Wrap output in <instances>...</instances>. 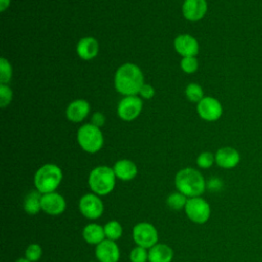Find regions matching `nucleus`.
<instances>
[{
  "label": "nucleus",
  "mask_w": 262,
  "mask_h": 262,
  "mask_svg": "<svg viewBox=\"0 0 262 262\" xmlns=\"http://www.w3.org/2000/svg\"><path fill=\"white\" fill-rule=\"evenodd\" d=\"M15 262H31V261H29L27 258H19Z\"/></svg>",
  "instance_id": "35"
},
{
  "label": "nucleus",
  "mask_w": 262,
  "mask_h": 262,
  "mask_svg": "<svg viewBox=\"0 0 262 262\" xmlns=\"http://www.w3.org/2000/svg\"><path fill=\"white\" fill-rule=\"evenodd\" d=\"M220 185H221V182L219 181V179H217V178L211 179V181H210V187H211V188H212V187L217 188V187H219Z\"/></svg>",
  "instance_id": "34"
},
{
  "label": "nucleus",
  "mask_w": 262,
  "mask_h": 262,
  "mask_svg": "<svg viewBox=\"0 0 262 262\" xmlns=\"http://www.w3.org/2000/svg\"><path fill=\"white\" fill-rule=\"evenodd\" d=\"M83 238L90 245H98L105 239L104 228L97 223L87 224L82 231Z\"/></svg>",
  "instance_id": "20"
},
{
  "label": "nucleus",
  "mask_w": 262,
  "mask_h": 262,
  "mask_svg": "<svg viewBox=\"0 0 262 262\" xmlns=\"http://www.w3.org/2000/svg\"><path fill=\"white\" fill-rule=\"evenodd\" d=\"M113 170L117 178L123 181H130L137 175V166L128 159H122L115 163Z\"/></svg>",
  "instance_id": "18"
},
{
  "label": "nucleus",
  "mask_w": 262,
  "mask_h": 262,
  "mask_svg": "<svg viewBox=\"0 0 262 262\" xmlns=\"http://www.w3.org/2000/svg\"><path fill=\"white\" fill-rule=\"evenodd\" d=\"M104 233H105V237L107 239L111 241H117L119 239L122 234H123V227L120 224V222L116 221V220H111L108 221L104 226Z\"/></svg>",
  "instance_id": "22"
},
{
  "label": "nucleus",
  "mask_w": 262,
  "mask_h": 262,
  "mask_svg": "<svg viewBox=\"0 0 262 262\" xmlns=\"http://www.w3.org/2000/svg\"><path fill=\"white\" fill-rule=\"evenodd\" d=\"M76 51L81 59L91 60L99 52V43L93 37H83L77 43Z\"/></svg>",
  "instance_id": "17"
},
{
  "label": "nucleus",
  "mask_w": 262,
  "mask_h": 262,
  "mask_svg": "<svg viewBox=\"0 0 262 262\" xmlns=\"http://www.w3.org/2000/svg\"><path fill=\"white\" fill-rule=\"evenodd\" d=\"M116 178L113 168L107 166H97L90 172L88 184L95 194L106 195L115 188Z\"/></svg>",
  "instance_id": "4"
},
{
  "label": "nucleus",
  "mask_w": 262,
  "mask_h": 262,
  "mask_svg": "<svg viewBox=\"0 0 262 262\" xmlns=\"http://www.w3.org/2000/svg\"><path fill=\"white\" fill-rule=\"evenodd\" d=\"M91 124L100 128L105 124V116L101 112H95L91 117Z\"/></svg>",
  "instance_id": "32"
},
{
  "label": "nucleus",
  "mask_w": 262,
  "mask_h": 262,
  "mask_svg": "<svg viewBox=\"0 0 262 262\" xmlns=\"http://www.w3.org/2000/svg\"><path fill=\"white\" fill-rule=\"evenodd\" d=\"M196 113L207 122H215L222 116L223 107L220 101L212 96H205L196 103Z\"/></svg>",
  "instance_id": "9"
},
{
  "label": "nucleus",
  "mask_w": 262,
  "mask_h": 262,
  "mask_svg": "<svg viewBox=\"0 0 262 262\" xmlns=\"http://www.w3.org/2000/svg\"><path fill=\"white\" fill-rule=\"evenodd\" d=\"M62 180V171L55 164H45L35 173L34 184L42 194L55 191Z\"/></svg>",
  "instance_id": "3"
},
{
  "label": "nucleus",
  "mask_w": 262,
  "mask_h": 262,
  "mask_svg": "<svg viewBox=\"0 0 262 262\" xmlns=\"http://www.w3.org/2000/svg\"><path fill=\"white\" fill-rule=\"evenodd\" d=\"M114 84L116 90L124 96L137 95L144 84L143 73L135 63H123L115 73Z\"/></svg>",
  "instance_id": "1"
},
{
  "label": "nucleus",
  "mask_w": 262,
  "mask_h": 262,
  "mask_svg": "<svg viewBox=\"0 0 262 262\" xmlns=\"http://www.w3.org/2000/svg\"><path fill=\"white\" fill-rule=\"evenodd\" d=\"M95 257L98 262H118L120 259V250L115 241L104 239L95 248Z\"/></svg>",
  "instance_id": "14"
},
{
  "label": "nucleus",
  "mask_w": 262,
  "mask_h": 262,
  "mask_svg": "<svg viewBox=\"0 0 262 262\" xmlns=\"http://www.w3.org/2000/svg\"><path fill=\"white\" fill-rule=\"evenodd\" d=\"M180 68L186 74H193L199 68V61L195 56L182 57L180 61Z\"/></svg>",
  "instance_id": "26"
},
{
  "label": "nucleus",
  "mask_w": 262,
  "mask_h": 262,
  "mask_svg": "<svg viewBox=\"0 0 262 262\" xmlns=\"http://www.w3.org/2000/svg\"><path fill=\"white\" fill-rule=\"evenodd\" d=\"M184 211L188 219L196 224L206 223L211 215L209 203L201 196L188 198Z\"/></svg>",
  "instance_id": "6"
},
{
  "label": "nucleus",
  "mask_w": 262,
  "mask_h": 262,
  "mask_svg": "<svg viewBox=\"0 0 262 262\" xmlns=\"http://www.w3.org/2000/svg\"><path fill=\"white\" fill-rule=\"evenodd\" d=\"M41 207L46 214L56 216L64 212L67 204H66V200L61 194L53 191V192L42 194Z\"/></svg>",
  "instance_id": "12"
},
{
  "label": "nucleus",
  "mask_w": 262,
  "mask_h": 262,
  "mask_svg": "<svg viewBox=\"0 0 262 262\" xmlns=\"http://www.w3.org/2000/svg\"><path fill=\"white\" fill-rule=\"evenodd\" d=\"M26 258L31 262H37L42 256V248L39 244H31L26 249Z\"/></svg>",
  "instance_id": "29"
},
{
  "label": "nucleus",
  "mask_w": 262,
  "mask_h": 262,
  "mask_svg": "<svg viewBox=\"0 0 262 262\" xmlns=\"http://www.w3.org/2000/svg\"><path fill=\"white\" fill-rule=\"evenodd\" d=\"M10 5V0H0V11H5Z\"/></svg>",
  "instance_id": "33"
},
{
  "label": "nucleus",
  "mask_w": 262,
  "mask_h": 262,
  "mask_svg": "<svg viewBox=\"0 0 262 262\" xmlns=\"http://www.w3.org/2000/svg\"><path fill=\"white\" fill-rule=\"evenodd\" d=\"M91 262H94V261H91Z\"/></svg>",
  "instance_id": "36"
},
{
  "label": "nucleus",
  "mask_w": 262,
  "mask_h": 262,
  "mask_svg": "<svg viewBox=\"0 0 262 262\" xmlns=\"http://www.w3.org/2000/svg\"><path fill=\"white\" fill-rule=\"evenodd\" d=\"M174 49L182 57L196 56L200 45L198 40L189 34H180L174 39Z\"/></svg>",
  "instance_id": "11"
},
{
  "label": "nucleus",
  "mask_w": 262,
  "mask_h": 262,
  "mask_svg": "<svg viewBox=\"0 0 262 262\" xmlns=\"http://www.w3.org/2000/svg\"><path fill=\"white\" fill-rule=\"evenodd\" d=\"M187 196L184 195L181 192H173L169 194L167 198V205L170 209L173 210H181L185 208V205L187 203Z\"/></svg>",
  "instance_id": "24"
},
{
  "label": "nucleus",
  "mask_w": 262,
  "mask_h": 262,
  "mask_svg": "<svg viewBox=\"0 0 262 262\" xmlns=\"http://www.w3.org/2000/svg\"><path fill=\"white\" fill-rule=\"evenodd\" d=\"M81 214L88 219H97L103 213V203L95 193H86L79 201Z\"/></svg>",
  "instance_id": "10"
},
{
  "label": "nucleus",
  "mask_w": 262,
  "mask_h": 262,
  "mask_svg": "<svg viewBox=\"0 0 262 262\" xmlns=\"http://www.w3.org/2000/svg\"><path fill=\"white\" fill-rule=\"evenodd\" d=\"M12 78V67L5 57L0 58V84H8Z\"/></svg>",
  "instance_id": "25"
},
{
  "label": "nucleus",
  "mask_w": 262,
  "mask_h": 262,
  "mask_svg": "<svg viewBox=\"0 0 262 262\" xmlns=\"http://www.w3.org/2000/svg\"><path fill=\"white\" fill-rule=\"evenodd\" d=\"M142 99L137 95L124 96L117 107L118 116L121 120L126 122H131L135 120L142 111Z\"/></svg>",
  "instance_id": "7"
},
{
  "label": "nucleus",
  "mask_w": 262,
  "mask_h": 262,
  "mask_svg": "<svg viewBox=\"0 0 262 262\" xmlns=\"http://www.w3.org/2000/svg\"><path fill=\"white\" fill-rule=\"evenodd\" d=\"M138 94H139V96H140L141 98H144V99H151V98L155 96V94H156V90H155V88H154L150 84L144 83V84L142 85V87L140 88Z\"/></svg>",
  "instance_id": "31"
},
{
  "label": "nucleus",
  "mask_w": 262,
  "mask_h": 262,
  "mask_svg": "<svg viewBox=\"0 0 262 262\" xmlns=\"http://www.w3.org/2000/svg\"><path fill=\"white\" fill-rule=\"evenodd\" d=\"M175 186L184 195L194 198L203 194L206 188V182L203 175L196 169L184 168L177 172Z\"/></svg>",
  "instance_id": "2"
},
{
  "label": "nucleus",
  "mask_w": 262,
  "mask_h": 262,
  "mask_svg": "<svg viewBox=\"0 0 262 262\" xmlns=\"http://www.w3.org/2000/svg\"><path fill=\"white\" fill-rule=\"evenodd\" d=\"M181 10L186 20L199 21L207 13V0H184Z\"/></svg>",
  "instance_id": "13"
},
{
  "label": "nucleus",
  "mask_w": 262,
  "mask_h": 262,
  "mask_svg": "<svg viewBox=\"0 0 262 262\" xmlns=\"http://www.w3.org/2000/svg\"><path fill=\"white\" fill-rule=\"evenodd\" d=\"M77 141L84 151L95 154L101 149L104 139L100 128L88 123L78 129Z\"/></svg>",
  "instance_id": "5"
},
{
  "label": "nucleus",
  "mask_w": 262,
  "mask_h": 262,
  "mask_svg": "<svg viewBox=\"0 0 262 262\" xmlns=\"http://www.w3.org/2000/svg\"><path fill=\"white\" fill-rule=\"evenodd\" d=\"M90 112V104L85 99H75L69 103L66 110V116L73 123L82 122Z\"/></svg>",
  "instance_id": "16"
},
{
  "label": "nucleus",
  "mask_w": 262,
  "mask_h": 262,
  "mask_svg": "<svg viewBox=\"0 0 262 262\" xmlns=\"http://www.w3.org/2000/svg\"><path fill=\"white\" fill-rule=\"evenodd\" d=\"M13 97V92L8 84H0V106L2 108L10 104Z\"/></svg>",
  "instance_id": "27"
},
{
  "label": "nucleus",
  "mask_w": 262,
  "mask_h": 262,
  "mask_svg": "<svg viewBox=\"0 0 262 262\" xmlns=\"http://www.w3.org/2000/svg\"><path fill=\"white\" fill-rule=\"evenodd\" d=\"M185 96L189 101L195 102V103H198L205 97L204 90L202 86L198 83H189L185 87Z\"/></svg>",
  "instance_id": "23"
},
{
  "label": "nucleus",
  "mask_w": 262,
  "mask_h": 262,
  "mask_svg": "<svg viewBox=\"0 0 262 262\" xmlns=\"http://www.w3.org/2000/svg\"><path fill=\"white\" fill-rule=\"evenodd\" d=\"M173 250L165 244H156L148 251V262H171Z\"/></svg>",
  "instance_id": "19"
},
{
  "label": "nucleus",
  "mask_w": 262,
  "mask_h": 262,
  "mask_svg": "<svg viewBox=\"0 0 262 262\" xmlns=\"http://www.w3.org/2000/svg\"><path fill=\"white\" fill-rule=\"evenodd\" d=\"M239 161V152L230 146L221 147L215 154V163L223 169H232L238 165Z\"/></svg>",
  "instance_id": "15"
},
{
  "label": "nucleus",
  "mask_w": 262,
  "mask_h": 262,
  "mask_svg": "<svg viewBox=\"0 0 262 262\" xmlns=\"http://www.w3.org/2000/svg\"><path fill=\"white\" fill-rule=\"evenodd\" d=\"M133 239L137 246L150 249L158 244V231L156 227L147 222H139L133 227Z\"/></svg>",
  "instance_id": "8"
},
{
  "label": "nucleus",
  "mask_w": 262,
  "mask_h": 262,
  "mask_svg": "<svg viewBox=\"0 0 262 262\" xmlns=\"http://www.w3.org/2000/svg\"><path fill=\"white\" fill-rule=\"evenodd\" d=\"M41 200H42V193L40 191L31 190L24 200V210L29 215H36L42 210L41 207Z\"/></svg>",
  "instance_id": "21"
},
{
  "label": "nucleus",
  "mask_w": 262,
  "mask_h": 262,
  "mask_svg": "<svg viewBox=\"0 0 262 262\" xmlns=\"http://www.w3.org/2000/svg\"><path fill=\"white\" fill-rule=\"evenodd\" d=\"M215 163V155L210 151H203L196 158V164L202 169H208Z\"/></svg>",
  "instance_id": "28"
},
{
  "label": "nucleus",
  "mask_w": 262,
  "mask_h": 262,
  "mask_svg": "<svg viewBox=\"0 0 262 262\" xmlns=\"http://www.w3.org/2000/svg\"><path fill=\"white\" fill-rule=\"evenodd\" d=\"M131 262H146L148 260V252L145 248L137 246L130 253Z\"/></svg>",
  "instance_id": "30"
}]
</instances>
